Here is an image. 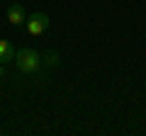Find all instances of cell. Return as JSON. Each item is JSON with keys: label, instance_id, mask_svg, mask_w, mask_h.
Here are the masks:
<instances>
[{"label": "cell", "instance_id": "3", "mask_svg": "<svg viewBox=\"0 0 146 136\" xmlns=\"http://www.w3.org/2000/svg\"><path fill=\"white\" fill-rule=\"evenodd\" d=\"M7 22L10 24H25L27 22V15H25V7L20 5V3H15V5H10L7 7Z\"/></svg>", "mask_w": 146, "mask_h": 136}, {"label": "cell", "instance_id": "4", "mask_svg": "<svg viewBox=\"0 0 146 136\" xmlns=\"http://www.w3.org/2000/svg\"><path fill=\"white\" fill-rule=\"evenodd\" d=\"M15 58V51H12L10 42L7 39H0V61H12Z\"/></svg>", "mask_w": 146, "mask_h": 136}, {"label": "cell", "instance_id": "1", "mask_svg": "<svg viewBox=\"0 0 146 136\" xmlns=\"http://www.w3.org/2000/svg\"><path fill=\"white\" fill-rule=\"evenodd\" d=\"M15 66L20 68L22 73H34L36 68L42 66V56L34 49H20L15 53Z\"/></svg>", "mask_w": 146, "mask_h": 136}, {"label": "cell", "instance_id": "6", "mask_svg": "<svg viewBox=\"0 0 146 136\" xmlns=\"http://www.w3.org/2000/svg\"><path fill=\"white\" fill-rule=\"evenodd\" d=\"M3 73H5V68H3V63H0V78H3Z\"/></svg>", "mask_w": 146, "mask_h": 136}, {"label": "cell", "instance_id": "2", "mask_svg": "<svg viewBox=\"0 0 146 136\" xmlns=\"http://www.w3.org/2000/svg\"><path fill=\"white\" fill-rule=\"evenodd\" d=\"M25 27H27V32H29L32 37H39V34H44V32L49 29V17L44 15V12H34V15L27 17Z\"/></svg>", "mask_w": 146, "mask_h": 136}, {"label": "cell", "instance_id": "5", "mask_svg": "<svg viewBox=\"0 0 146 136\" xmlns=\"http://www.w3.org/2000/svg\"><path fill=\"white\" fill-rule=\"evenodd\" d=\"M44 66H46V68L58 66V53H56V51H49L46 56H44Z\"/></svg>", "mask_w": 146, "mask_h": 136}]
</instances>
